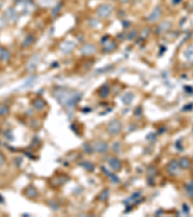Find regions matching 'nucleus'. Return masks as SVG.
<instances>
[{
	"label": "nucleus",
	"instance_id": "nucleus-16",
	"mask_svg": "<svg viewBox=\"0 0 193 217\" xmlns=\"http://www.w3.org/2000/svg\"><path fill=\"white\" fill-rule=\"evenodd\" d=\"M132 100H133V95H132L131 93H128L123 97V101H124V103H126V104L130 103Z\"/></svg>",
	"mask_w": 193,
	"mask_h": 217
},
{
	"label": "nucleus",
	"instance_id": "nucleus-20",
	"mask_svg": "<svg viewBox=\"0 0 193 217\" xmlns=\"http://www.w3.org/2000/svg\"><path fill=\"white\" fill-rule=\"evenodd\" d=\"M83 149L86 150V153H90V154H91V153L93 152V147H91L88 143H85V144L83 145Z\"/></svg>",
	"mask_w": 193,
	"mask_h": 217
},
{
	"label": "nucleus",
	"instance_id": "nucleus-2",
	"mask_svg": "<svg viewBox=\"0 0 193 217\" xmlns=\"http://www.w3.org/2000/svg\"><path fill=\"white\" fill-rule=\"evenodd\" d=\"M108 132L112 135H116L118 133H120V131L122 130V124L118 120H112L109 124H108Z\"/></svg>",
	"mask_w": 193,
	"mask_h": 217
},
{
	"label": "nucleus",
	"instance_id": "nucleus-22",
	"mask_svg": "<svg viewBox=\"0 0 193 217\" xmlns=\"http://www.w3.org/2000/svg\"><path fill=\"white\" fill-rule=\"evenodd\" d=\"M173 2H174L175 4H178V3L181 2V0H174V1H173Z\"/></svg>",
	"mask_w": 193,
	"mask_h": 217
},
{
	"label": "nucleus",
	"instance_id": "nucleus-4",
	"mask_svg": "<svg viewBox=\"0 0 193 217\" xmlns=\"http://www.w3.org/2000/svg\"><path fill=\"white\" fill-rule=\"evenodd\" d=\"M93 148H94V150H96V152L102 153H102H106L108 150V149H109L108 144L103 142V141H98V142H96Z\"/></svg>",
	"mask_w": 193,
	"mask_h": 217
},
{
	"label": "nucleus",
	"instance_id": "nucleus-1",
	"mask_svg": "<svg viewBox=\"0 0 193 217\" xmlns=\"http://www.w3.org/2000/svg\"><path fill=\"white\" fill-rule=\"evenodd\" d=\"M113 11V8L112 6L109 5V4H103L102 6H99L97 10V14L99 17L102 18H105V17H108L111 13Z\"/></svg>",
	"mask_w": 193,
	"mask_h": 217
},
{
	"label": "nucleus",
	"instance_id": "nucleus-18",
	"mask_svg": "<svg viewBox=\"0 0 193 217\" xmlns=\"http://www.w3.org/2000/svg\"><path fill=\"white\" fill-rule=\"evenodd\" d=\"M137 36V31L136 30H132L130 31L129 34H128V39L129 40H133V39H135Z\"/></svg>",
	"mask_w": 193,
	"mask_h": 217
},
{
	"label": "nucleus",
	"instance_id": "nucleus-15",
	"mask_svg": "<svg viewBox=\"0 0 193 217\" xmlns=\"http://www.w3.org/2000/svg\"><path fill=\"white\" fill-rule=\"evenodd\" d=\"M108 94H109V87L107 86V85H103V86L101 88V90H99V96H101L102 97H107Z\"/></svg>",
	"mask_w": 193,
	"mask_h": 217
},
{
	"label": "nucleus",
	"instance_id": "nucleus-6",
	"mask_svg": "<svg viewBox=\"0 0 193 217\" xmlns=\"http://www.w3.org/2000/svg\"><path fill=\"white\" fill-rule=\"evenodd\" d=\"M97 48L93 44H86L81 48V52L84 55H92L96 52Z\"/></svg>",
	"mask_w": 193,
	"mask_h": 217
},
{
	"label": "nucleus",
	"instance_id": "nucleus-9",
	"mask_svg": "<svg viewBox=\"0 0 193 217\" xmlns=\"http://www.w3.org/2000/svg\"><path fill=\"white\" fill-rule=\"evenodd\" d=\"M45 105H46V103L43 98H36V100L33 101V106H34L37 110L44 109Z\"/></svg>",
	"mask_w": 193,
	"mask_h": 217
},
{
	"label": "nucleus",
	"instance_id": "nucleus-8",
	"mask_svg": "<svg viewBox=\"0 0 193 217\" xmlns=\"http://www.w3.org/2000/svg\"><path fill=\"white\" fill-rule=\"evenodd\" d=\"M178 164L182 169H188L191 165L190 160L187 158V157H182V158H179Z\"/></svg>",
	"mask_w": 193,
	"mask_h": 217
},
{
	"label": "nucleus",
	"instance_id": "nucleus-10",
	"mask_svg": "<svg viewBox=\"0 0 193 217\" xmlns=\"http://www.w3.org/2000/svg\"><path fill=\"white\" fill-rule=\"evenodd\" d=\"M74 48H75V44H71V42H66L61 45V50L65 52V53H69V52H71Z\"/></svg>",
	"mask_w": 193,
	"mask_h": 217
},
{
	"label": "nucleus",
	"instance_id": "nucleus-17",
	"mask_svg": "<svg viewBox=\"0 0 193 217\" xmlns=\"http://www.w3.org/2000/svg\"><path fill=\"white\" fill-rule=\"evenodd\" d=\"M33 42H34V37H33V36H29L28 38H26L25 42L23 43V47H24V48L28 47V45H30Z\"/></svg>",
	"mask_w": 193,
	"mask_h": 217
},
{
	"label": "nucleus",
	"instance_id": "nucleus-7",
	"mask_svg": "<svg viewBox=\"0 0 193 217\" xmlns=\"http://www.w3.org/2000/svg\"><path fill=\"white\" fill-rule=\"evenodd\" d=\"M116 48V44L115 42L110 41V40H105V43L103 44V50L105 52H110Z\"/></svg>",
	"mask_w": 193,
	"mask_h": 217
},
{
	"label": "nucleus",
	"instance_id": "nucleus-19",
	"mask_svg": "<svg viewBox=\"0 0 193 217\" xmlns=\"http://www.w3.org/2000/svg\"><path fill=\"white\" fill-rule=\"evenodd\" d=\"M107 197H108V190H105V191H103L101 195L98 196V199L101 201H105L106 199H107Z\"/></svg>",
	"mask_w": 193,
	"mask_h": 217
},
{
	"label": "nucleus",
	"instance_id": "nucleus-21",
	"mask_svg": "<svg viewBox=\"0 0 193 217\" xmlns=\"http://www.w3.org/2000/svg\"><path fill=\"white\" fill-rule=\"evenodd\" d=\"M8 107L6 106H0V115H5L8 113Z\"/></svg>",
	"mask_w": 193,
	"mask_h": 217
},
{
	"label": "nucleus",
	"instance_id": "nucleus-12",
	"mask_svg": "<svg viewBox=\"0 0 193 217\" xmlns=\"http://www.w3.org/2000/svg\"><path fill=\"white\" fill-rule=\"evenodd\" d=\"M171 27V23L170 22H162L158 25V28L157 30H159V33H163L165 31H167L169 30Z\"/></svg>",
	"mask_w": 193,
	"mask_h": 217
},
{
	"label": "nucleus",
	"instance_id": "nucleus-3",
	"mask_svg": "<svg viewBox=\"0 0 193 217\" xmlns=\"http://www.w3.org/2000/svg\"><path fill=\"white\" fill-rule=\"evenodd\" d=\"M179 166L177 161L172 160L167 164V172L172 175V176H176L179 173Z\"/></svg>",
	"mask_w": 193,
	"mask_h": 217
},
{
	"label": "nucleus",
	"instance_id": "nucleus-14",
	"mask_svg": "<svg viewBox=\"0 0 193 217\" xmlns=\"http://www.w3.org/2000/svg\"><path fill=\"white\" fill-rule=\"evenodd\" d=\"M184 56L188 61H193V48L190 47L184 51Z\"/></svg>",
	"mask_w": 193,
	"mask_h": 217
},
{
	"label": "nucleus",
	"instance_id": "nucleus-5",
	"mask_svg": "<svg viewBox=\"0 0 193 217\" xmlns=\"http://www.w3.org/2000/svg\"><path fill=\"white\" fill-rule=\"evenodd\" d=\"M160 17H161V8L160 7H156L148 16V21H151V22H154V21H156Z\"/></svg>",
	"mask_w": 193,
	"mask_h": 217
},
{
	"label": "nucleus",
	"instance_id": "nucleus-13",
	"mask_svg": "<svg viewBox=\"0 0 193 217\" xmlns=\"http://www.w3.org/2000/svg\"><path fill=\"white\" fill-rule=\"evenodd\" d=\"M185 192L189 198H193V181L185 185Z\"/></svg>",
	"mask_w": 193,
	"mask_h": 217
},
{
	"label": "nucleus",
	"instance_id": "nucleus-11",
	"mask_svg": "<svg viewBox=\"0 0 193 217\" xmlns=\"http://www.w3.org/2000/svg\"><path fill=\"white\" fill-rule=\"evenodd\" d=\"M109 165L111 167V169H113L114 171H119L121 169V161H120L118 158H112L109 161Z\"/></svg>",
	"mask_w": 193,
	"mask_h": 217
}]
</instances>
